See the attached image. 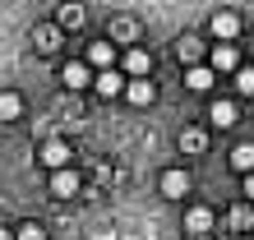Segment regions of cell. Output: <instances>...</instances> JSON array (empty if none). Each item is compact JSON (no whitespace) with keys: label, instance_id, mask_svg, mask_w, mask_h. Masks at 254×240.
I'll return each instance as SVG.
<instances>
[{"label":"cell","instance_id":"cell-10","mask_svg":"<svg viewBox=\"0 0 254 240\" xmlns=\"http://www.w3.org/2000/svg\"><path fill=\"white\" fill-rule=\"evenodd\" d=\"M88 65L93 69H116V47L111 42H93L88 47Z\"/></svg>","mask_w":254,"mask_h":240},{"label":"cell","instance_id":"cell-17","mask_svg":"<svg viewBox=\"0 0 254 240\" xmlns=\"http://www.w3.org/2000/svg\"><path fill=\"white\" fill-rule=\"evenodd\" d=\"M19 111H23V97L19 93H5V97H0V120H19Z\"/></svg>","mask_w":254,"mask_h":240},{"label":"cell","instance_id":"cell-15","mask_svg":"<svg viewBox=\"0 0 254 240\" xmlns=\"http://www.w3.org/2000/svg\"><path fill=\"white\" fill-rule=\"evenodd\" d=\"M231 167H236V171H245V176L254 171V143H241V148H231Z\"/></svg>","mask_w":254,"mask_h":240},{"label":"cell","instance_id":"cell-12","mask_svg":"<svg viewBox=\"0 0 254 240\" xmlns=\"http://www.w3.org/2000/svg\"><path fill=\"white\" fill-rule=\"evenodd\" d=\"M236 116H241V111H236V102H213V107H208V120H213L217 129H231Z\"/></svg>","mask_w":254,"mask_h":240},{"label":"cell","instance_id":"cell-3","mask_svg":"<svg viewBox=\"0 0 254 240\" xmlns=\"http://www.w3.org/2000/svg\"><path fill=\"white\" fill-rule=\"evenodd\" d=\"M208 65H213L217 74H236V69H241V51H236L231 42H217L213 56H208Z\"/></svg>","mask_w":254,"mask_h":240},{"label":"cell","instance_id":"cell-5","mask_svg":"<svg viewBox=\"0 0 254 240\" xmlns=\"http://www.w3.org/2000/svg\"><path fill=\"white\" fill-rule=\"evenodd\" d=\"M125 74L129 79H148V74H153V56H148L143 47H129L125 51Z\"/></svg>","mask_w":254,"mask_h":240},{"label":"cell","instance_id":"cell-13","mask_svg":"<svg viewBox=\"0 0 254 240\" xmlns=\"http://www.w3.org/2000/svg\"><path fill=\"white\" fill-rule=\"evenodd\" d=\"M125 97L134 102V107H148V102L157 97V88L148 83V79H129V88H125Z\"/></svg>","mask_w":254,"mask_h":240},{"label":"cell","instance_id":"cell-7","mask_svg":"<svg viewBox=\"0 0 254 240\" xmlns=\"http://www.w3.org/2000/svg\"><path fill=\"white\" fill-rule=\"evenodd\" d=\"M162 194H167V199H185V194H190V176L181 167L162 171Z\"/></svg>","mask_w":254,"mask_h":240},{"label":"cell","instance_id":"cell-20","mask_svg":"<svg viewBox=\"0 0 254 240\" xmlns=\"http://www.w3.org/2000/svg\"><path fill=\"white\" fill-rule=\"evenodd\" d=\"M14 231H19V240H47L42 222H23V227H14Z\"/></svg>","mask_w":254,"mask_h":240},{"label":"cell","instance_id":"cell-16","mask_svg":"<svg viewBox=\"0 0 254 240\" xmlns=\"http://www.w3.org/2000/svg\"><path fill=\"white\" fill-rule=\"evenodd\" d=\"M203 148H208V134L203 129H185L181 134V153H203Z\"/></svg>","mask_w":254,"mask_h":240},{"label":"cell","instance_id":"cell-18","mask_svg":"<svg viewBox=\"0 0 254 240\" xmlns=\"http://www.w3.org/2000/svg\"><path fill=\"white\" fill-rule=\"evenodd\" d=\"M176 56H181V60H194V56H199V37H181V42H176Z\"/></svg>","mask_w":254,"mask_h":240},{"label":"cell","instance_id":"cell-8","mask_svg":"<svg viewBox=\"0 0 254 240\" xmlns=\"http://www.w3.org/2000/svg\"><path fill=\"white\" fill-rule=\"evenodd\" d=\"M213 83H217V69L213 65H190L185 69V88H194V93H208Z\"/></svg>","mask_w":254,"mask_h":240},{"label":"cell","instance_id":"cell-11","mask_svg":"<svg viewBox=\"0 0 254 240\" xmlns=\"http://www.w3.org/2000/svg\"><path fill=\"white\" fill-rule=\"evenodd\" d=\"M185 231L208 236V231H213V208H190V213H185Z\"/></svg>","mask_w":254,"mask_h":240},{"label":"cell","instance_id":"cell-14","mask_svg":"<svg viewBox=\"0 0 254 240\" xmlns=\"http://www.w3.org/2000/svg\"><path fill=\"white\" fill-rule=\"evenodd\" d=\"M56 19H61V28H83V19H88V14H83V5H79V0H69V5H61V14H56Z\"/></svg>","mask_w":254,"mask_h":240},{"label":"cell","instance_id":"cell-2","mask_svg":"<svg viewBox=\"0 0 254 240\" xmlns=\"http://www.w3.org/2000/svg\"><path fill=\"white\" fill-rule=\"evenodd\" d=\"M61 83L69 88V93H79V88L97 83V74H93V65H83V60H69V65L61 69Z\"/></svg>","mask_w":254,"mask_h":240},{"label":"cell","instance_id":"cell-19","mask_svg":"<svg viewBox=\"0 0 254 240\" xmlns=\"http://www.w3.org/2000/svg\"><path fill=\"white\" fill-rule=\"evenodd\" d=\"M236 88H241L245 97H254V69H245V65L236 69Z\"/></svg>","mask_w":254,"mask_h":240},{"label":"cell","instance_id":"cell-21","mask_svg":"<svg viewBox=\"0 0 254 240\" xmlns=\"http://www.w3.org/2000/svg\"><path fill=\"white\" fill-rule=\"evenodd\" d=\"M245 199H254V171L245 176Z\"/></svg>","mask_w":254,"mask_h":240},{"label":"cell","instance_id":"cell-4","mask_svg":"<svg viewBox=\"0 0 254 240\" xmlns=\"http://www.w3.org/2000/svg\"><path fill=\"white\" fill-rule=\"evenodd\" d=\"M69 143L65 139H51V143H42V167H51V171H65L69 167Z\"/></svg>","mask_w":254,"mask_h":240},{"label":"cell","instance_id":"cell-1","mask_svg":"<svg viewBox=\"0 0 254 240\" xmlns=\"http://www.w3.org/2000/svg\"><path fill=\"white\" fill-rule=\"evenodd\" d=\"M208 33H213L217 42H231L236 33H241V14L236 9H217L213 19H208Z\"/></svg>","mask_w":254,"mask_h":240},{"label":"cell","instance_id":"cell-6","mask_svg":"<svg viewBox=\"0 0 254 240\" xmlns=\"http://www.w3.org/2000/svg\"><path fill=\"white\" fill-rule=\"evenodd\" d=\"M93 88H97L102 97H116V93H125V88H129V79H125L121 69H97V83Z\"/></svg>","mask_w":254,"mask_h":240},{"label":"cell","instance_id":"cell-9","mask_svg":"<svg viewBox=\"0 0 254 240\" xmlns=\"http://www.w3.org/2000/svg\"><path fill=\"white\" fill-rule=\"evenodd\" d=\"M51 194H56V199H74V194H79V176H74L69 167L51 171Z\"/></svg>","mask_w":254,"mask_h":240}]
</instances>
